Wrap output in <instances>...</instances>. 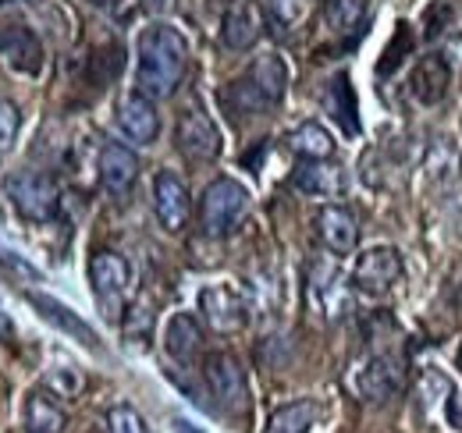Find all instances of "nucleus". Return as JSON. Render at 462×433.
Returning a JSON list of instances; mask_svg holds the SVG:
<instances>
[{"label": "nucleus", "instance_id": "obj_1", "mask_svg": "<svg viewBox=\"0 0 462 433\" xmlns=\"http://www.w3.org/2000/svg\"><path fill=\"white\" fill-rule=\"evenodd\" d=\"M189 71V40L164 22H153L139 32L135 43V89L143 97L171 100Z\"/></svg>", "mask_w": 462, "mask_h": 433}, {"label": "nucleus", "instance_id": "obj_2", "mask_svg": "<svg viewBox=\"0 0 462 433\" xmlns=\"http://www.w3.org/2000/svg\"><path fill=\"white\" fill-rule=\"evenodd\" d=\"M253 196L242 181L235 178H217L207 185L203 199H199V227L207 238H228L238 231V224L249 216Z\"/></svg>", "mask_w": 462, "mask_h": 433}, {"label": "nucleus", "instance_id": "obj_3", "mask_svg": "<svg viewBox=\"0 0 462 433\" xmlns=\"http://www.w3.org/2000/svg\"><path fill=\"white\" fill-rule=\"evenodd\" d=\"M7 199L32 224H51L60 210L58 185L40 170H18L7 178Z\"/></svg>", "mask_w": 462, "mask_h": 433}, {"label": "nucleus", "instance_id": "obj_4", "mask_svg": "<svg viewBox=\"0 0 462 433\" xmlns=\"http://www.w3.org/2000/svg\"><path fill=\"white\" fill-rule=\"evenodd\" d=\"M203 377H207L210 394L217 398V405H221L225 412H231V416L249 412V383H245V370H242V363H238L231 352H214V355H207V363H203Z\"/></svg>", "mask_w": 462, "mask_h": 433}, {"label": "nucleus", "instance_id": "obj_5", "mask_svg": "<svg viewBox=\"0 0 462 433\" xmlns=\"http://www.w3.org/2000/svg\"><path fill=\"white\" fill-rule=\"evenodd\" d=\"M89 284H93V295L97 302L117 317L128 291H132V263L115 253V249H100L93 260H89Z\"/></svg>", "mask_w": 462, "mask_h": 433}, {"label": "nucleus", "instance_id": "obj_6", "mask_svg": "<svg viewBox=\"0 0 462 433\" xmlns=\"http://www.w3.org/2000/svg\"><path fill=\"white\" fill-rule=\"evenodd\" d=\"M348 383H352V391H356L359 401L384 405V401H392V398L402 394V383H405L402 363L392 359V355H370L366 363L356 366V373H352Z\"/></svg>", "mask_w": 462, "mask_h": 433}, {"label": "nucleus", "instance_id": "obj_7", "mask_svg": "<svg viewBox=\"0 0 462 433\" xmlns=\"http://www.w3.org/2000/svg\"><path fill=\"white\" fill-rule=\"evenodd\" d=\"M399 277H402V253L395 245H374L359 253L352 267V284L363 295H384L388 288L399 284Z\"/></svg>", "mask_w": 462, "mask_h": 433}, {"label": "nucleus", "instance_id": "obj_8", "mask_svg": "<svg viewBox=\"0 0 462 433\" xmlns=\"http://www.w3.org/2000/svg\"><path fill=\"white\" fill-rule=\"evenodd\" d=\"M199 313L217 334H238L249 324V306L231 284H207L199 291Z\"/></svg>", "mask_w": 462, "mask_h": 433}, {"label": "nucleus", "instance_id": "obj_9", "mask_svg": "<svg viewBox=\"0 0 462 433\" xmlns=\"http://www.w3.org/2000/svg\"><path fill=\"white\" fill-rule=\"evenodd\" d=\"M153 214H157V224L168 235H181L189 227L192 196H189V185L174 170H161L153 178Z\"/></svg>", "mask_w": 462, "mask_h": 433}, {"label": "nucleus", "instance_id": "obj_10", "mask_svg": "<svg viewBox=\"0 0 462 433\" xmlns=\"http://www.w3.org/2000/svg\"><path fill=\"white\" fill-rule=\"evenodd\" d=\"M174 143L178 150L196 163H210L221 157V132L217 124L210 121V114H203L199 107L185 110L181 121H178V132H174Z\"/></svg>", "mask_w": 462, "mask_h": 433}, {"label": "nucleus", "instance_id": "obj_11", "mask_svg": "<svg viewBox=\"0 0 462 433\" xmlns=\"http://www.w3.org/2000/svg\"><path fill=\"white\" fill-rule=\"evenodd\" d=\"M0 57L11 68L25 71V75H40L43 71V43L22 22H0Z\"/></svg>", "mask_w": 462, "mask_h": 433}, {"label": "nucleus", "instance_id": "obj_12", "mask_svg": "<svg viewBox=\"0 0 462 433\" xmlns=\"http://www.w3.org/2000/svg\"><path fill=\"white\" fill-rule=\"evenodd\" d=\"M448 86H452V64H448V57L427 54L412 64L409 93H412L423 107H438V104L448 97Z\"/></svg>", "mask_w": 462, "mask_h": 433}, {"label": "nucleus", "instance_id": "obj_13", "mask_svg": "<svg viewBox=\"0 0 462 433\" xmlns=\"http://www.w3.org/2000/svg\"><path fill=\"white\" fill-rule=\"evenodd\" d=\"M313 231H317L320 245H324L328 253H335V256H348V253L359 245V224H356L352 210L335 207V203L324 207L320 214L313 216Z\"/></svg>", "mask_w": 462, "mask_h": 433}, {"label": "nucleus", "instance_id": "obj_14", "mask_svg": "<svg viewBox=\"0 0 462 433\" xmlns=\"http://www.w3.org/2000/svg\"><path fill=\"white\" fill-rule=\"evenodd\" d=\"M117 124L121 132L139 143V146H150L157 135H161V114H157V104L150 97H143L139 89L128 93L121 104H117Z\"/></svg>", "mask_w": 462, "mask_h": 433}, {"label": "nucleus", "instance_id": "obj_15", "mask_svg": "<svg viewBox=\"0 0 462 433\" xmlns=\"http://www.w3.org/2000/svg\"><path fill=\"white\" fill-rule=\"evenodd\" d=\"M291 185L313 199H338L346 192V170L331 161H302L291 174Z\"/></svg>", "mask_w": 462, "mask_h": 433}, {"label": "nucleus", "instance_id": "obj_16", "mask_svg": "<svg viewBox=\"0 0 462 433\" xmlns=\"http://www.w3.org/2000/svg\"><path fill=\"white\" fill-rule=\"evenodd\" d=\"M260 36H263V14H260V7L249 4V0L231 4L228 11H225V18H221V40H225V47L228 51H249V47H256Z\"/></svg>", "mask_w": 462, "mask_h": 433}, {"label": "nucleus", "instance_id": "obj_17", "mask_svg": "<svg viewBox=\"0 0 462 433\" xmlns=\"http://www.w3.org/2000/svg\"><path fill=\"white\" fill-rule=\"evenodd\" d=\"M242 78L249 82V89L260 97L263 107L282 104V97H285V89H289V68H285V60H282L278 54L256 57Z\"/></svg>", "mask_w": 462, "mask_h": 433}, {"label": "nucleus", "instance_id": "obj_18", "mask_svg": "<svg viewBox=\"0 0 462 433\" xmlns=\"http://www.w3.org/2000/svg\"><path fill=\"white\" fill-rule=\"evenodd\" d=\"M100 181L111 196H128L132 185L139 181V157L121 146V143H104L100 150Z\"/></svg>", "mask_w": 462, "mask_h": 433}, {"label": "nucleus", "instance_id": "obj_19", "mask_svg": "<svg viewBox=\"0 0 462 433\" xmlns=\"http://www.w3.org/2000/svg\"><path fill=\"white\" fill-rule=\"evenodd\" d=\"M29 299V306L43 317V320H51V324L58 327V330H64L68 337H75L79 345H86V348H100V337H97V330L86 324L75 309H68L64 302H58V299H51V295H36V291H29L25 295Z\"/></svg>", "mask_w": 462, "mask_h": 433}, {"label": "nucleus", "instance_id": "obj_20", "mask_svg": "<svg viewBox=\"0 0 462 433\" xmlns=\"http://www.w3.org/2000/svg\"><path fill=\"white\" fill-rule=\"evenodd\" d=\"M164 352L171 355L174 363L189 366L199 359L203 352V327L196 324L192 313H174L168 327H164Z\"/></svg>", "mask_w": 462, "mask_h": 433}, {"label": "nucleus", "instance_id": "obj_21", "mask_svg": "<svg viewBox=\"0 0 462 433\" xmlns=\"http://www.w3.org/2000/svg\"><path fill=\"white\" fill-rule=\"evenodd\" d=\"M420 394H423V405H427L438 419H445L452 430L462 433V394L452 387V380L441 377V373H423Z\"/></svg>", "mask_w": 462, "mask_h": 433}, {"label": "nucleus", "instance_id": "obj_22", "mask_svg": "<svg viewBox=\"0 0 462 433\" xmlns=\"http://www.w3.org/2000/svg\"><path fill=\"white\" fill-rule=\"evenodd\" d=\"M22 427L25 433H64V409L54 401L51 391H32L25 398Z\"/></svg>", "mask_w": 462, "mask_h": 433}, {"label": "nucleus", "instance_id": "obj_23", "mask_svg": "<svg viewBox=\"0 0 462 433\" xmlns=\"http://www.w3.org/2000/svg\"><path fill=\"white\" fill-rule=\"evenodd\" d=\"M289 150L302 161H331L335 157V139L324 124L306 121L295 132H289Z\"/></svg>", "mask_w": 462, "mask_h": 433}, {"label": "nucleus", "instance_id": "obj_24", "mask_svg": "<svg viewBox=\"0 0 462 433\" xmlns=\"http://www.w3.org/2000/svg\"><path fill=\"white\" fill-rule=\"evenodd\" d=\"M317 401H291V405H282L271 419H267V430L263 433H310L317 427Z\"/></svg>", "mask_w": 462, "mask_h": 433}, {"label": "nucleus", "instance_id": "obj_25", "mask_svg": "<svg viewBox=\"0 0 462 433\" xmlns=\"http://www.w3.org/2000/svg\"><path fill=\"white\" fill-rule=\"evenodd\" d=\"M370 14V0H328L324 7V22L335 36H346V32H356Z\"/></svg>", "mask_w": 462, "mask_h": 433}, {"label": "nucleus", "instance_id": "obj_26", "mask_svg": "<svg viewBox=\"0 0 462 433\" xmlns=\"http://www.w3.org/2000/svg\"><path fill=\"white\" fill-rule=\"evenodd\" d=\"M328 104H331V110H335V117L346 124V132H356V128H359V124H356V117H352V114H356V104H352V89H348L346 75H338V78H335Z\"/></svg>", "mask_w": 462, "mask_h": 433}, {"label": "nucleus", "instance_id": "obj_27", "mask_svg": "<svg viewBox=\"0 0 462 433\" xmlns=\"http://www.w3.org/2000/svg\"><path fill=\"white\" fill-rule=\"evenodd\" d=\"M18 132H22V110L18 104L0 97V153H11V146L18 143Z\"/></svg>", "mask_w": 462, "mask_h": 433}, {"label": "nucleus", "instance_id": "obj_28", "mask_svg": "<svg viewBox=\"0 0 462 433\" xmlns=\"http://www.w3.org/2000/svg\"><path fill=\"white\" fill-rule=\"evenodd\" d=\"M107 427H111V433H153L150 423H146L132 405H115V409L107 412Z\"/></svg>", "mask_w": 462, "mask_h": 433}, {"label": "nucleus", "instance_id": "obj_29", "mask_svg": "<svg viewBox=\"0 0 462 433\" xmlns=\"http://www.w3.org/2000/svg\"><path fill=\"white\" fill-rule=\"evenodd\" d=\"M47 391L58 394V398H75L82 391V373L75 366H58L47 373Z\"/></svg>", "mask_w": 462, "mask_h": 433}, {"label": "nucleus", "instance_id": "obj_30", "mask_svg": "<svg viewBox=\"0 0 462 433\" xmlns=\"http://www.w3.org/2000/svg\"><path fill=\"white\" fill-rule=\"evenodd\" d=\"M402 47H409V25H399V36H395V47L392 51H384V64H381V71H392L402 57H399V51Z\"/></svg>", "mask_w": 462, "mask_h": 433}, {"label": "nucleus", "instance_id": "obj_31", "mask_svg": "<svg viewBox=\"0 0 462 433\" xmlns=\"http://www.w3.org/2000/svg\"><path fill=\"white\" fill-rule=\"evenodd\" d=\"M174 430H178V433H196V430H192V423H185V419H174Z\"/></svg>", "mask_w": 462, "mask_h": 433}, {"label": "nucleus", "instance_id": "obj_32", "mask_svg": "<svg viewBox=\"0 0 462 433\" xmlns=\"http://www.w3.org/2000/svg\"><path fill=\"white\" fill-rule=\"evenodd\" d=\"M7 330H11V327H7V320H4V317H0V341H4V337H7Z\"/></svg>", "mask_w": 462, "mask_h": 433}, {"label": "nucleus", "instance_id": "obj_33", "mask_svg": "<svg viewBox=\"0 0 462 433\" xmlns=\"http://www.w3.org/2000/svg\"><path fill=\"white\" fill-rule=\"evenodd\" d=\"M89 4H100V7H111V4H117V0H89Z\"/></svg>", "mask_w": 462, "mask_h": 433}]
</instances>
